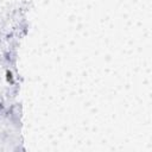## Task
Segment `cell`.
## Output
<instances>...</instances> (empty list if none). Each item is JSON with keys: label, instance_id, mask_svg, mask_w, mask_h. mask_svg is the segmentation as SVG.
<instances>
[{"label": "cell", "instance_id": "cell-1", "mask_svg": "<svg viewBox=\"0 0 152 152\" xmlns=\"http://www.w3.org/2000/svg\"><path fill=\"white\" fill-rule=\"evenodd\" d=\"M7 81L13 83V77H12V72L11 71H7Z\"/></svg>", "mask_w": 152, "mask_h": 152}]
</instances>
